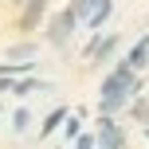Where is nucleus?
Wrapping results in <instances>:
<instances>
[{
	"label": "nucleus",
	"mask_w": 149,
	"mask_h": 149,
	"mask_svg": "<svg viewBox=\"0 0 149 149\" xmlns=\"http://www.w3.org/2000/svg\"><path fill=\"white\" fill-rule=\"evenodd\" d=\"M79 16H86L90 28H98V24L106 20V12H110V0H79V8H74Z\"/></svg>",
	"instance_id": "nucleus-1"
},
{
	"label": "nucleus",
	"mask_w": 149,
	"mask_h": 149,
	"mask_svg": "<svg viewBox=\"0 0 149 149\" xmlns=\"http://www.w3.org/2000/svg\"><path fill=\"white\" fill-rule=\"evenodd\" d=\"M71 20H74V12H67V16H59V20H55V28H51V39H55V43H59V39H67Z\"/></svg>",
	"instance_id": "nucleus-2"
},
{
	"label": "nucleus",
	"mask_w": 149,
	"mask_h": 149,
	"mask_svg": "<svg viewBox=\"0 0 149 149\" xmlns=\"http://www.w3.org/2000/svg\"><path fill=\"white\" fill-rule=\"evenodd\" d=\"M55 122H63V110H55L51 118H47V126H43V134H51V130H55Z\"/></svg>",
	"instance_id": "nucleus-3"
}]
</instances>
